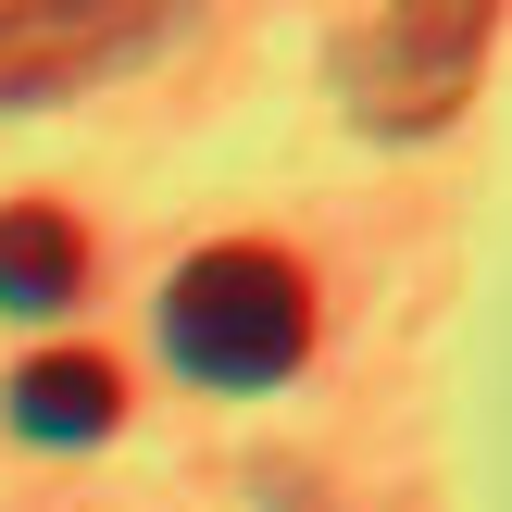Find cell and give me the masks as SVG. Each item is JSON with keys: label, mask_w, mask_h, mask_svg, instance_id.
Masks as SVG:
<instances>
[{"label": "cell", "mask_w": 512, "mask_h": 512, "mask_svg": "<svg viewBox=\"0 0 512 512\" xmlns=\"http://www.w3.org/2000/svg\"><path fill=\"white\" fill-rule=\"evenodd\" d=\"M163 338H175V363H188L200 388H275V375L313 350V288H300L288 250L225 238V250H200V263L175 275Z\"/></svg>", "instance_id": "cell-1"}, {"label": "cell", "mask_w": 512, "mask_h": 512, "mask_svg": "<svg viewBox=\"0 0 512 512\" xmlns=\"http://www.w3.org/2000/svg\"><path fill=\"white\" fill-rule=\"evenodd\" d=\"M163 25L150 13H88V0H0V100H50L75 88V75L125 63V50H150Z\"/></svg>", "instance_id": "cell-3"}, {"label": "cell", "mask_w": 512, "mask_h": 512, "mask_svg": "<svg viewBox=\"0 0 512 512\" xmlns=\"http://www.w3.org/2000/svg\"><path fill=\"white\" fill-rule=\"evenodd\" d=\"M88 288V238L63 213H0V313H50Z\"/></svg>", "instance_id": "cell-5"}, {"label": "cell", "mask_w": 512, "mask_h": 512, "mask_svg": "<svg viewBox=\"0 0 512 512\" xmlns=\"http://www.w3.org/2000/svg\"><path fill=\"white\" fill-rule=\"evenodd\" d=\"M475 50H488V13L475 0H413V13H375L338 38V100L375 125V138H425V125L463 113Z\"/></svg>", "instance_id": "cell-2"}, {"label": "cell", "mask_w": 512, "mask_h": 512, "mask_svg": "<svg viewBox=\"0 0 512 512\" xmlns=\"http://www.w3.org/2000/svg\"><path fill=\"white\" fill-rule=\"evenodd\" d=\"M113 413H125V388H113V363H88V350H63V363H25V375H13V425H25V438H50V450L113 438Z\"/></svg>", "instance_id": "cell-4"}]
</instances>
